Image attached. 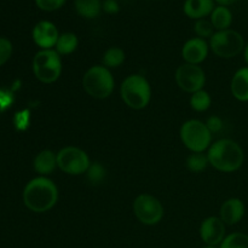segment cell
Here are the masks:
<instances>
[{"mask_svg":"<svg viewBox=\"0 0 248 248\" xmlns=\"http://www.w3.org/2000/svg\"><path fill=\"white\" fill-rule=\"evenodd\" d=\"M78 44H79V40L74 33H63L58 38L55 48L60 56H67L77 50Z\"/></svg>","mask_w":248,"mask_h":248,"instance_id":"ffe728a7","label":"cell"},{"mask_svg":"<svg viewBox=\"0 0 248 248\" xmlns=\"http://www.w3.org/2000/svg\"><path fill=\"white\" fill-rule=\"evenodd\" d=\"M86 173H87V179L93 184L102 183L103 179L106 178V169H104L101 164H98V162L90 165Z\"/></svg>","mask_w":248,"mask_h":248,"instance_id":"d4e9b609","label":"cell"},{"mask_svg":"<svg viewBox=\"0 0 248 248\" xmlns=\"http://www.w3.org/2000/svg\"><path fill=\"white\" fill-rule=\"evenodd\" d=\"M232 93L237 101L248 102V67L241 68L232 80Z\"/></svg>","mask_w":248,"mask_h":248,"instance_id":"2e32d148","label":"cell"},{"mask_svg":"<svg viewBox=\"0 0 248 248\" xmlns=\"http://www.w3.org/2000/svg\"><path fill=\"white\" fill-rule=\"evenodd\" d=\"M200 236L207 246H218L225 239V224L220 218L208 217L200 227Z\"/></svg>","mask_w":248,"mask_h":248,"instance_id":"8fae6325","label":"cell"},{"mask_svg":"<svg viewBox=\"0 0 248 248\" xmlns=\"http://www.w3.org/2000/svg\"><path fill=\"white\" fill-rule=\"evenodd\" d=\"M184 14L193 19H202L215 10V0H186Z\"/></svg>","mask_w":248,"mask_h":248,"instance_id":"9a60e30c","label":"cell"},{"mask_svg":"<svg viewBox=\"0 0 248 248\" xmlns=\"http://www.w3.org/2000/svg\"><path fill=\"white\" fill-rule=\"evenodd\" d=\"M15 123H16L17 128H19V130L26 128L27 125H28V111H22V113L16 114Z\"/></svg>","mask_w":248,"mask_h":248,"instance_id":"4dcf8cb0","label":"cell"},{"mask_svg":"<svg viewBox=\"0 0 248 248\" xmlns=\"http://www.w3.org/2000/svg\"><path fill=\"white\" fill-rule=\"evenodd\" d=\"M12 45L7 39L0 38V65L6 63L11 57Z\"/></svg>","mask_w":248,"mask_h":248,"instance_id":"83f0119b","label":"cell"},{"mask_svg":"<svg viewBox=\"0 0 248 248\" xmlns=\"http://www.w3.org/2000/svg\"><path fill=\"white\" fill-rule=\"evenodd\" d=\"M58 189L51 179L38 177L29 182L23 191L24 205L31 211L43 213L57 203Z\"/></svg>","mask_w":248,"mask_h":248,"instance_id":"6da1fadb","label":"cell"},{"mask_svg":"<svg viewBox=\"0 0 248 248\" xmlns=\"http://www.w3.org/2000/svg\"><path fill=\"white\" fill-rule=\"evenodd\" d=\"M203 248H217V247H213V246H206V247H203Z\"/></svg>","mask_w":248,"mask_h":248,"instance_id":"e575fe53","label":"cell"},{"mask_svg":"<svg viewBox=\"0 0 248 248\" xmlns=\"http://www.w3.org/2000/svg\"><path fill=\"white\" fill-rule=\"evenodd\" d=\"M232 14L227 6H219L215 7V10L211 14V23H212L213 28L219 31H227L229 27L232 26Z\"/></svg>","mask_w":248,"mask_h":248,"instance_id":"ac0fdd59","label":"cell"},{"mask_svg":"<svg viewBox=\"0 0 248 248\" xmlns=\"http://www.w3.org/2000/svg\"><path fill=\"white\" fill-rule=\"evenodd\" d=\"M219 248H248V235L242 232H232L225 236Z\"/></svg>","mask_w":248,"mask_h":248,"instance_id":"cb8c5ba5","label":"cell"},{"mask_svg":"<svg viewBox=\"0 0 248 248\" xmlns=\"http://www.w3.org/2000/svg\"><path fill=\"white\" fill-rule=\"evenodd\" d=\"M57 167V155L52 150H43L34 160V170L41 176H48Z\"/></svg>","mask_w":248,"mask_h":248,"instance_id":"e0dca14e","label":"cell"},{"mask_svg":"<svg viewBox=\"0 0 248 248\" xmlns=\"http://www.w3.org/2000/svg\"><path fill=\"white\" fill-rule=\"evenodd\" d=\"M33 72L36 79L44 84H52L62 73V61L58 52L53 48L40 50L33 60Z\"/></svg>","mask_w":248,"mask_h":248,"instance_id":"5b68a950","label":"cell"},{"mask_svg":"<svg viewBox=\"0 0 248 248\" xmlns=\"http://www.w3.org/2000/svg\"><path fill=\"white\" fill-rule=\"evenodd\" d=\"M176 81L179 89L193 94L200 90H203L206 75L202 68L199 67V65L184 63L177 69Z\"/></svg>","mask_w":248,"mask_h":248,"instance_id":"30bf717a","label":"cell"},{"mask_svg":"<svg viewBox=\"0 0 248 248\" xmlns=\"http://www.w3.org/2000/svg\"><path fill=\"white\" fill-rule=\"evenodd\" d=\"M206 126H207L208 130L212 133L219 132L223 127V123L220 120V118H218V116H211V118H208Z\"/></svg>","mask_w":248,"mask_h":248,"instance_id":"f1b7e54d","label":"cell"},{"mask_svg":"<svg viewBox=\"0 0 248 248\" xmlns=\"http://www.w3.org/2000/svg\"><path fill=\"white\" fill-rule=\"evenodd\" d=\"M211 102H212L211 96L205 90H200L190 97V106L196 111H206L210 108Z\"/></svg>","mask_w":248,"mask_h":248,"instance_id":"603a6c76","label":"cell"},{"mask_svg":"<svg viewBox=\"0 0 248 248\" xmlns=\"http://www.w3.org/2000/svg\"><path fill=\"white\" fill-rule=\"evenodd\" d=\"M90 157L82 149L77 147H65L57 154V166L64 173L70 176H79L86 173L89 170Z\"/></svg>","mask_w":248,"mask_h":248,"instance_id":"ba28073f","label":"cell"},{"mask_svg":"<svg viewBox=\"0 0 248 248\" xmlns=\"http://www.w3.org/2000/svg\"><path fill=\"white\" fill-rule=\"evenodd\" d=\"M244 55H245V61H246V63L248 64V44L246 46H245V52H244Z\"/></svg>","mask_w":248,"mask_h":248,"instance_id":"836d02e7","label":"cell"},{"mask_svg":"<svg viewBox=\"0 0 248 248\" xmlns=\"http://www.w3.org/2000/svg\"><path fill=\"white\" fill-rule=\"evenodd\" d=\"M120 93L126 106L136 110L145 108L152 98L150 84L140 74H132L126 78L121 84Z\"/></svg>","mask_w":248,"mask_h":248,"instance_id":"3957f363","label":"cell"},{"mask_svg":"<svg viewBox=\"0 0 248 248\" xmlns=\"http://www.w3.org/2000/svg\"><path fill=\"white\" fill-rule=\"evenodd\" d=\"M114 78L104 65H93L85 73L82 86L91 97L97 99L108 98L114 91Z\"/></svg>","mask_w":248,"mask_h":248,"instance_id":"277c9868","label":"cell"},{"mask_svg":"<svg viewBox=\"0 0 248 248\" xmlns=\"http://www.w3.org/2000/svg\"><path fill=\"white\" fill-rule=\"evenodd\" d=\"M210 47L218 57L232 58L245 50V41L239 31L227 29L216 31L211 36Z\"/></svg>","mask_w":248,"mask_h":248,"instance_id":"52a82bcc","label":"cell"},{"mask_svg":"<svg viewBox=\"0 0 248 248\" xmlns=\"http://www.w3.org/2000/svg\"><path fill=\"white\" fill-rule=\"evenodd\" d=\"M208 165H210L208 156L207 154H203V153H193L186 159V166H188V169L191 172H196V173L206 170V167Z\"/></svg>","mask_w":248,"mask_h":248,"instance_id":"7402d4cb","label":"cell"},{"mask_svg":"<svg viewBox=\"0 0 248 248\" xmlns=\"http://www.w3.org/2000/svg\"><path fill=\"white\" fill-rule=\"evenodd\" d=\"M11 102H12L11 94L7 93L6 91L0 90V110H4L5 108H7Z\"/></svg>","mask_w":248,"mask_h":248,"instance_id":"1f68e13d","label":"cell"},{"mask_svg":"<svg viewBox=\"0 0 248 248\" xmlns=\"http://www.w3.org/2000/svg\"><path fill=\"white\" fill-rule=\"evenodd\" d=\"M213 26L211 23V21H207V19L202 18V19H198L195 22V26H194V31H195L196 35L198 38L201 39H207L213 35Z\"/></svg>","mask_w":248,"mask_h":248,"instance_id":"484cf974","label":"cell"},{"mask_svg":"<svg viewBox=\"0 0 248 248\" xmlns=\"http://www.w3.org/2000/svg\"><path fill=\"white\" fill-rule=\"evenodd\" d=\"M60 33L52 22L41 21L34 27L33 40L41 50H51L57 44Z\"/></svg>","mask_w":248,"mask_h":248,"instance_id":"7c38bea8","label":"cell"},{"mask_svg":"<svg viewBox=\"0 0 248 248\" xmlns=\"http://www.w3.org/2000/svg\"><path fill=\"white\" fill-rule=\"evenodd\" d=\"M65 0H35L36 6L43 11H56L64 5Z\"/></svg>","mask_w":248,"mask_h":248,"instance_id":"4316f807","label":"cell"},{"mask_svg":"<svg viewBox=\"0 0 248 248\" xmlns=\"http://www.w3.org/2000/svg\"><path fill=\"white\" fill-rule=\"evenodd\" d=\"M215 1H217L218 4L222 5V6H228V5H232L234 4V2H236L237 0H215Z\"/></svg>","mask_w":248,"mask_h":248,"instance_id":"d6a6232c","label":"cell"},{"mask_svg":"<svg viewBox=\"0 0 248 248\" xmlns=\"http://www.w3.org/2000/svg\"><path fill=\"white\" fill-rule=\"evenodd\" d=\"M74 6L78 14L84 18H94L101 14V0H74Z\"/></svg>","mask_w":248,"mask_h":248,"instance_id":"d6986e66","label":"cell"},{"mask_svg":"<svg viewBox=\"0 0 248 248\" xmlns=\"http://www.w3.org/2000/svg\"><path fill=\"white\" fill-rule=\"evenodd\" d=\"M208 161L216 170L225 173L235 172L244 164V150L232 140H219L208 148Z\"/></svg>","mask_w":248,"mask_h":248,"instance_id":"7a4b0ae2","label":"cell"},{"mask_svg":"<svg viewBox=\"0 0 248 248\" xmlns=\"http://www.w3.org/2000/svg\"><path fill=\"white\" fill-rule=\"evenodd\" d=\"M181 140L191 153H203L211 147L212 132L200 120H189L182 125Z\"/></svg>","mask_w":248,"mask_h":248,"instance_id":"8992f818","label":"cell"},{"mask_svg":"<svg viewBox=\"0 0 248 248\" xmlns=\"http://www.w3.org/2000/svg\"><path fill=\"white\" fill-rule=\"evenodd\" d=\"M208 48L210 47L205 39L191 38L184 44L182 48V56L186 63L199 65L207 58Z\"/></svg>","mask_w":248,"mask_h":248,"instance_id":"4fadbf2b","label":"cell"},{"mask_svg":"<svg viewBox=\"0 0 248 248\" xmlns=\"http://www.w3.org/2000/svg\"><path fill=\"white\" fill-rule=\"evenodd\" d=\"M245 211V203L240 199H229L220 207V219L224 224L235 225L244 218Z\"/></svg>","mask_w":248,"mask_h":248,"instance_id":"5bb4252c","label":"cell"},{"mask_svg":"<svg viewBox=\"0 0 248 248\" xmlns=\"http://www.w3.org/2000/svg\"><path fill=\"white\" fill-rule=\"evenodd\" d=\"M102 10H104L109 15H115L118 14L120 7H119V4L116 0H104L102 2Z\"/></svg>","mask_w":248,"mask_h":248,"instance_id":"f546056e","label":"cell"},{"mask_svg":"<svg viewBox=\"0 0 248 248\" xmlns=\"http://www.w3.org/2000/svg\"><path fill=\"white\" fill-rule=\"evenodd\" d=\"M133 212L137 219L144 225H155L164 217L162 203L155 196L142 194L133 202Z\"/></svg>","mask_w":248,"mask_h":248,"instance_id":"9c48e42d","label":"cell"},{"mask_svg":"<svg viewBox=\"0 0 248 248\" xmlns=\"http://www.w3.org/2000/svg\"><path fill=\"white\" fill-rule=\"evenodd\" d=\"M125 62V52L120 47H110L104 52L102 63L106 68H118Z\"/></svg>","mask_w":248,"mask_h":248,"instance_id":"44dd1931","label":"cell"}]
</instances>
